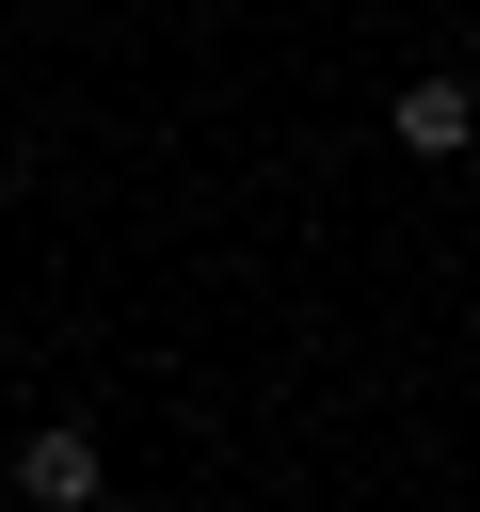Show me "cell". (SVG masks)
I'll use <instances>...</instances> for the list:
<instances>
[{
	"label": "cell",
	"mask_w": 480,
	"mask_h": 512,
	"mask_svg": "<svg viewBox=\"0 0 480 512\" xmlns=\"http://www.w3.org/2000/svg\"><path fill=\"white\" fill-rule=\"evenodd\" d=\"M96 496H112L96 432H80V416H32V432H16V512H96Z\"/></svg>",
	"instance_id": "7a4b0ae2"
},
{
	"label": "cell",
	"mask_w": 480,
	"mask_h": 512,
	"mask_svg": "<svg viewBox=\"0 0 480 512\" xmlns=\"http://www.w3.org/2000/svg\"><path fill=\"white\" fill-rule=\"evenodd\" d=\"M384 144H400V160H464V144H480V80H464V64H416V80L384 96Z\"/></svg>",
	"instance_id": "6da1fadb"
},
{
	"label": "cell",
	"mask_w": 480,
	"mask_h": 512,
	"mask_svg": "<svg viewBox=\"0 0 480 512\" xmlns=\"http://www.w3.org/2000/svg\"><path fill=\"white\" fill-rule=\"evenodd\" d=\"M96 512H176V496H96Z\"/></svg>",
	"instance_id": "3957f363"
}]
</instances>
